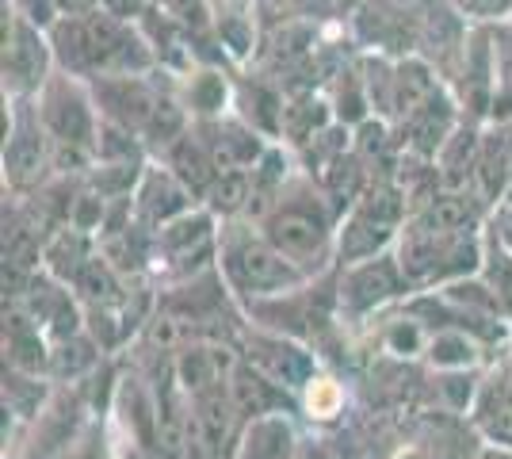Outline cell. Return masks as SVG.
Instances as JSON below:
<instances>
[{"instance_id": "cell-22", "label": "cell", "mask_w": 512, "mask_h": 459, "mask_svg": "<svg viewBox=\"0 0 512 459\" xmlns=\"http://www.w3.org/2000/svg\"><path fill=\"white\" fill-rule=\"evenodd\" d=\"M428 360L440 368V372H463V368H474L478 364V352H482V341L467 333V329H436L428 337Z\"/></svg>"}, {"instance_id": "cell-25", "label": "cell", "mask_w": 512, "mask_h": 459, "mask_svg": "<svg viewBox=\"0 0 512 459\" xmlns=\"http://www.w3.org/2000/svg\"><path fill=\"white\" fill-rule=\"evenodd\" d=\"M306 414L314 417V421H329V417L344 414V387L337 379H325V375H314L306 387Z\"/></svg>"}, {"instance_id": "cell-26", "label": "cell", "mask_w": 512, "mask_h": 459, "mask_svg": "<svg viewBox=\"0 0 512 459\" xmlns=\"http://www.w3.org/2000/svg\"><path fill=\"white\" fill-rule=\"evenodd\" d=\"M4 4L16 8L23 20H31L43 31H50L54 23L62 20V0H4Z\"/></svg>"}, {"instance_id": "cell-7", "label": "cell", "mask_w": 512, "mask_h": 459, "mask_svg": "<svg viewBox=\"0 0 512 459\" xmlns=\"http://www.w3.org/2000/svg\"><path fill=\"white\" fill-rule=\"evenodd\" d=\"M58 58L50 46V31L23 20L16 8L4 4V39H0V73H4V96L35 100L43 85L54 77Z\"/></svg>"}, {"instance_id": "cell-32", "label": "cell", "mask_w": 512, "mask_h": 459, "mask_svg": "<svg viewBox=\"0 0 512 459\" xmlns=\"http://www.w3.org/2000/svg\"><path fill=\"white\" fill-rule=\"evenodd\" d=\"M360 4H363V0H337V12H341V20H348V16H352Z\"/></svg>"}, {"instance_id": "cell-9", "label": "cell", "mask_w": 512, "mask_h": 459, "mask_svg": "<svg viewBox=\"0 0 512 459\" xmlns=\"http://www.w3.org/2000/svg\"><path fill=\"white\" fill-rule=\"evenodd\" d=\"M35 108L43 119L50 142H69V146H88L96 150L100 138V108L92 100L88 81L54 69V77L43 85V92L35 96Z\"/></svg>"}, {"instance_id": "cell-28", "label": "cell", "mask_w": 512, "mask_h": 459, "mask_svg": "<svg viewBox=\"0 0 512 459\" xmlns=\"http://www.w3.org/2000/svg\"><path fill=\"white\" fill-rule=\"evenodd\" d=\"M486 230H490L505 249H512V199H501V203L493 207L490 219H486Z\"/></svg>"}, {"instance_id": "cell-4", "label": "cell", "mask_w": 512, "mask_h": 459, "mask_svg": "<svg viewBox=\"0 0 512 459\" xmlns=\"http://www.w3.org/2000/svg\"><path fill=\"white\" fill-rule=\"evenodd\" d=\"M409 222V196L398 176H375L341 219L337 230V264L379 257L398 245Z\"/></svg>"}, {"instance_id": "cell-33", "label": "cell", "mask_w": 512, "mask_h": 459, "mask_svg": "<svg viewBox=\"0 0 512 459\" xmlns=\"http://www.w3.org/2000/svg\"><path fill=\"white\" fill-rule=\"evenodd\" d=\"M509 20H512V16H509Z\"/></svg>"}, {"instance_id": "cell-20", "label": "cell", "mask_w": 512, "mask_h": 459, "mask_svg": "<svg viewBox=\"0 0 512 459\" xmlns=\"http://www.w3.org/2000/svg\"><path fill=\"white\" fill-rule=\"evenodd\" d=\"M234 459H295V429L283 414L249 421Z\"/></svg>"}, {"instance_id": "cell-21", "label": "cell", "mask_w": 512, "mask_h": 459, "mask_svg": "<svg viewBox=\"0 0 512 459\" xmlns=\"http://www.w3.org/2000/svg\"><path fill=\"white\" fill-rule=\"evenodd\" d=\"M249 203H253V169H226L203 199V207H211L222 222L249 215Z\"/></svg>"}, {"instance_id": "cell-5", "label": "cell", "mask_w": 512, "mask_h": 459, "mask_svg": "<svg viewBox=\"0 0 512 459\" xmlns=\"http://www.w3.org/2000/svg\"><path fill=\"white\" fill-rule=\"evenodd\" d=\"M482 249H486L482 230L444 234V230H428L417 222H406L402 238L394 245L413 287H444L455 280H467L482 268Z\"/></svg>"}, {"instance_id": "cell-19", "label": "cell", "mask_w": 512, "mask_h": 459, "mask_svg": "<svg viewBox=\"0 0 512 459\" xmlns=\"http://www.w3.org/2000/svg\"><path fill=\"white\" fill-rule=\"evenodd\" d=\"M329 123H337L333 104L325 96V88H295L287 92V108H283V127H279V142L287 150H302L314 134H321Z\"/></svg>"}, {"instance_id": "cell-12", "label": "cell", "mask_w": 512, "mask_h": 459, "mask_svg": "<svg viewBox=\"0 0 512 459\" xmlns=\"http://www.w3.org/2000/svg\"><path fill=\"white\" fill-rule=\"evenodd\" d=\"M241 356L256 364L264 375H272L276 383H283L287 391H302L314 375H318V356L299 345V337H287L276 329H253L245 333Z\"/></svg>"}, {"instance_id": "cell-2", "label": "cell", "mask_w": 512, "mask_h": 459, "mask_svg": "<svg viewBox=\"0 0 512 459\" xmlns=\"http://www.w3.org/2000/svg\"><path fill=\"white\" fill-rule=\"evenodd\" d=\"M264 238L276 245L283 257L299 264L310 276H325L329 264H337V230L341 215L333 211L329 196L310 173H299L287 180V188L276 196V203L260 215Z\"/></svg>"}, {"instance_id": "cell-17", "label": "cell", "mask_w": 512, "mask_h": 459, "mask_svg": "<svg viewBox=\"0 0 512 459\" xmlns=\"http://www.w3.org/2000/svg\"><path fill=\"white\" fill-rule=\"evenodd\" d=\"M230 398L241 410V417H249V421L268 414H283V406H291V410L299 406L295 391H287L283 383H276L272 375H264L249 360H237L234 375H230Z\"/></svg>"}, {"instance_id": "cell-18", "label": "cell", "mask_w": 512, "mask_h": 459, "mask_svg": "<svg viewBox=\"0 0 512 459\" xmlns=\"http://www.w3.org/2000/svg\"><path fill=\"white\" fill-rule=\"evenodd\" d=\"M161 161L169 165L172 173L180 176L184 184H188V192H192L199 203L207 199V192H211V184L222 176V165H218V157L211 153V146H207V138L199 134V127L192 123V131L184 134V138H176L169 150L161 153Z\"/></svg>"}, {"instance_id": "cell-11", "label": "cell", "mask_w": 512, "mask_h": 459, "mask_svg": "<svg viewBox=\"0 0 512 459\" xmlns=\"http://www.w3.org/2000/svg\"><path fill=\"white\" fill-rule=\"evenodd\" d=\"M169 77L172 73H165V69H153V73H107V77H92L88 88H92V100H96L104 123L127 127V131L142 138L161 92L169 88Z\"/></svg>"}, {"instance_id": "cell-31", "label": "cell", "mask_w": 512, "mask_h": 459, "mask_svg": "<svg viewBox=\"0 0 512 459\" xmlns=\"http://www.w3.org/2000/svg\"><path fill=\"white\" fill-rule=\"evenodd\" d=\"M478 459H512V448L509 444H486V448L478 452Z\"/></svg>"}, {"instance_id": "cell-15", "label": "cell", "mask_w": 512, "mask_h": 459, "mask_svg": "<svg viewBox=\"0 0 512 459\" xmlns=\"http://www.w3.org/2000/svg\"><path fill=\"white\" fill-rule=\"evenodd\" d=\"M512 184V131L509 123H486L482 142H478V161H474V192L497 207L509 196Z\"/></svg>"}, {"instance_id": "cell-3", "label": "cell", "mask_w": 512, "mask_h": 459, "mask_svg": "<svg viewBox=\"0 0 512 459\" xmlns=\"http://www.w3.org/2000/svg\"><path fill=\"white\" fill-rule=\"evenodd\" d=\"M218 272L241 303L287 295L314 280L310 272H302L299 264L283 257L276 245L264 238L260 222L245 219V215L226 219L218 230Z\"/></svg>"}, {"instance_id": "cell-16", "label": "cell", "mask_w": 512, "mask_h": 459, "mask_svg": "<svg viewBox=\"0 0 512 459\" xmlns=\"http://www.w3.org/2000/svg\"><path fill=\"white\" fill-rule=\"evenodd\" d=\"M176 96L192 111V119H218L234 111V69L195 66L192 73L176 77Z\"/></svg>"}, {"instance_id": "cell-10", "label": "cell", "mask_w": 512, "mask_h": 459, "mask_svg": "<svg viewBox=\"0 0 512 459\" xmlns=\"http://www.w3.org/2000/svg\"><path fill=\"white\" fill-rule=\"evenodd\" d=\"M409 291H413V284H409L406 268H402L394 249H386L379 257H367V261L341 264V272H337L341 318H352V322L383 310L394 299H406Z\"/></svg>"}, {"instance_id": "cell-29", "label": "cell", "mask_w": 512, "mask_h": 459, "mask_svg": "<svg viewBox=\"0 0 512 459\" xmlns=\"http://www.w3.org/2000/svg\"><path fill=\"white\" fill-rule=\"evenodd\" d=\"M100 8L111 12V16H119V20L138 23L153 8V0H100Z\"/></svg>"}, {"instance_id": "cell-1", "label": "cell", "mask_w": 512, "mask_h": 459, "mask_svg": "<svg viewBox=\"0 0 512 459\" xmlns=\"http://www.w3.org/2000/svg\"><path fill=\"white\" fill-rule=\"evenodd\" d=\"M50 46L58 69L92 81L107 73H153L157 54L142 31V23L111 16L104 8L85 16H62L50 27Z\"/></svg>"}, {"instance_id": "cell-30", "label": "cell", "mask_w": 512, "mask_h": 459, "mask_svg": "<svg viewBox=\"0 0 512 459\" xmlns=\"http://www.w3.org/2000/svg\"><path fill=\"white\" fill-rule=\"evenodd\" d=\"M96 8H100V0H62V16H85Z\"/></svg>"}, {"instance_id": "cell-27", "label": "cell", "mask_w": 512, "mask_h": 459, "mask_svg": "<svg viewBox=\"0 0 512 459\" xmlns=\"http://www.w3.org/2000/svg\"><path fill=\"white\" fill-rule=\"evenodd\" d=\"M470 23H501L512 16V0H451Z\"/></svg>"}, {"instance_id": "cell-14", "label": "cell", "mask_w": 512, "mask_h": 459, "mask_svg": "<svg viewBox=\"0 0 512 459\" xmlns=\"http://www.w3.org/2000/svg\"><path fill=\"white\" fill-rule=\"evenodd\" d=\"M470 425L490 444L512 448V356L478 383V394L470 402Z\"/></svg>"}, {"instance_id": "cell-24", "label": "cell", "mask_w": 512, "mask_h": 459, "mask_svg": "<svg viewBox=\"0 0 512 459\" xmlns=\"http://www.w3.org/2000/svg\"><path fill=\"white\" fill-rule=\"evenodd\" d=\"M478 276L493 287L497 303L505 306V314L512 318V249H505L490 230H486V249H482V268H478Z\"/></svg>"}, {"instance_id": "cell-23", "label": "cell", "mask_w": 512, "mask_h": 459, "mask_svg": "<svg viewBox=\"0 0 512 459\" xmlns=\"http://www.w3.org/2000/svg\"><path fill=\"white\" fill-rule=\"evenodd\" d=\"M497 43V92H493L490 123H512V20L493 23Z\"/></svg>"}, {"instance_id": "cell-13", "label": "cell", "mask_w": 512, "mask_h": 459, "mask_svg": "<svg viewBox=\"0 0 512 459\" xmlns=\"http://www.w3.org/2000/svg\"><path fill=\"white\" fill-rule=\"evenodd\" d=\"M199 207V199L188 192V184L172 173L169 165L161 161H146V173L134 188V211H138V222H146L150 230H161L165 222L180 219L184 211Z\"/></svg>"}, {"instance_id": "cell-8", "label": "cell", "mask_w": 512, "mask_h": 459, "mask_svg": "<svg viewBox=\"0 0 512 459\" xmlns=\"http://www.w3.org/2000/svg\"><path fill=\"white\" fill-rule=\"evenodd\" d=\"M428 4L432 0H363L344 23L360 50H375L386 58H409L421 46Z\"/></svg>"}, {"instance_id": "cell-6", "label": "cell", "mask_w": 512, "mask_h": 459, "mask_svg": "<svg viewBox=\"0 0 512 459\" xmlns=\"http://www.w3.org/2000/svg\"><path fill=\"white\" fill-rule=\"evenodd\" d=\"M50 176H54L50 134L39 119L35 100L4 96V184L16 196H31Z\"/></svg>"}]
</instances>
